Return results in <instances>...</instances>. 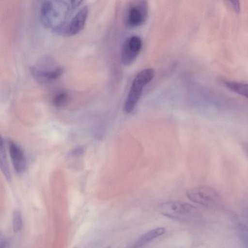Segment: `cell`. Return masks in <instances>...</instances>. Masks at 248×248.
<instances>
[{
	"label": "cell",
	"instance_id": "obj_1",
	"mask_svg": "<svg viewBox=\"0 0 248 248\" xmlns=\"http://www.w3.org/2000/svg\"><path fill=\"white\" fill-rule=\"evenodd\" d=\"M64 3L65 1L46 0L42 3L40 8V17L43 25L58 33L65 25L62 19V11L74 9L71 1H68L67 6L62 10Z\"/></svg>",
	"mask_w": 248,
	"mask_h": 248
},
{
	"label": "cell",
	"instance_id": "obj_2",
	"mask_svg": "<svg viewBox=\"0 0 248 248\" xmlns=\"http://www.w3.org/2000/svg\"><path fill=\"white\" fill-rule=\"evenodd\" d=\"M161 214L174 220L190 221L201 217L200 211L193 205L183 202H168L161 204L158 208Z\"/></svg>",
	"mask_w": 248,
	"mask_h": 248
},
{
	"label": "cell",
	"instance_id": "obj_3",
	"mask_svg": "<svg viewBox=\"0 0 248 248\" xmlns=\"http://www.w3.org/2000/svg\"><path fill=\"white\" fill-rule=\"evenodd\" d=\"M154 70L146 68L140 72L134 79L124 105L125 112H131L137 105L143 90V88L154 78Z\"/></svg>",
	"mask_w": 248,
	"mask_h": 248
},
{
	"label": "cell",
	"instance_id": "obj_4",
	"mask_svg": "<svg viewBox=\"0 0 248 248\" xmlns=\"http://www.w3.org/2000/svg\"><path fill=\"white\" fill-rule=\"evenodd\" d=\"M51 61L43 58L31 67V72L37 81L46 83L59 78L62 73L60 66L52 67Z\"/></svg>",
	"mask_w": 248,
	"mask_h": 248
},
{
	"label": "cell",
	"instance_id": "obj_5",
	"mask_svg": "<svg viewBox=\"0 0 248 248\" xmlns=\"http://www.w3.org/2000/svg\"><path fill=\"white\" fill-rule=\"evenodd\" d=\"M186 195L191 201L206 206L213 205L218 200L217 192L213 188L205 186L189 188L186 191Z\"/></svg>",
	"mask_w": 248,
	"mask_h": 248
},
{
	"label": "cell",
	"instance_id": "obj_6",
	"mask_svg": "<svg viewBox=\"0 0 248 248\" xmlns=\"http://www.w3.org/2000/svg\"><path fill=\"white\" fill-rule=\"evenodd\" d=\"M148 14V4L146 1L138 0L131 2L126 12V24L130 27H137L146 20Z\"/></svg>",
	"mask_w": 248,
	"mask_h": 248
},
{
	"label": "cell",
	"instance_id": "obj_7",
	"mask_svg": "<svg viewBox=\"0 0 248 248\" xmlns=\"http://www.w3.org/2000/svg\"><path fill=\"white\" fill-rule=\"evenodd\" d=\"M142 47L141 38L137 35L127 38L124 42L121 52V61L125 66L132 64L139 55Z\"/></svg>",
	"mask_w": 248,
	"mask_h": 248
},
{
	"label": "cell",
	"instance_id": "obj_8",
	"mask_svg": "<svg viewBox=\"0 0 248 248\" xmlns=\"http://www.w3.org/2000/svg\"><path fill=\"white\" fill-rule=\"evenodd\" d=\"M88 9L84 6L78 12L71 20L64 26L60 34L67 36L75 35L81 31L85 24L88 16Z\"/></svg>",
	"mask_w": 248,
	"mask_h": 248
},
{
	"label": "cell",
	"instance_id": "obj_9",
	"mask_svg": "<svg viewBox=\"0 0 248 248\" xmlns=\"http://www.w3.org/2000/svg\"><path fill=\"white\" fill-rule=\"evenodd\" d=\"M9 150L14 168L16 172L21 173L26 169V159L22 149L16 143L10 140Z\"/></svg>",
	"mask_w": 248,
	"mask_h": 248
},
{
	"label": "cell",
	"instance_id": "obj_10",
	"mask_svg": "<svg viewBox=\"0 0 248 248\" xmlns=\"http://www.w3.org/2000/svg\"><path fill=\"white\" fill-rule=\"evenodd\" d=\"M165 229L158 227L151 230L142 235L136 243V247H140L165 233Z\"/></svg>",
	"mask_w": 248,
	"mask_h": 248
},
{
	"label": "cell",
	"instance_id": "obj_11",
	"mask_svg": "<svg viewBox=\"0 0 248 248\" xmlns=\"http://www.w3.org/2000/svg\"><path fill=\"white\" fill-rule=\"evenodd\" d=\"M0 169L6 179L10 181L11 175L6 157L3 140L0 135Z\"/></svg>",
	"mask_w": 248,
	"mask_h": 248
},
{
	"label": "cell",
	"instance_id": "obj_12",
	"mask_svg": "<svg viewBox=\"0 0 248 248\" xmlns=\"http://www.w3.org/2000/svg\"><path fill=\"white\" fill-rule=\"evenodd\" d=\"M225 86L232 91L243 96L248 97V84L235 81H226Z\"/></svg>",
	"mask_w": 248,
	"mask_h": 248
},
{
	"label": "cell",
	"instance_id": "obj_13",
	"mask_svg": "<svg viewBox=\"0 0 248 248\" xmlns=\"http://www.w3.org/2000/svg\"><path fill=\"white\" fill-rule=\"evenodd\" d=\"M70 101V96L66 92H61L57 94L53 98L54 105L58 108L66 106Z\"/></svg>",
	"mask_w": 248,
	"mask_h": 248
},
{
	"label": "cell",
	"instance_id": "obj_14",
	"mask_svg": "<svg viewBox=\"0 0 248 248\" xmlns=\"http://www.w3.org/2000/svg\"><path fill=\"white\" fill-rule=\"evenodd\" d=\"M13 229L15 232L20 231L22 227V219L20 212L15 211L13 215Z\"/></svg>",
	"mask_w": 248,
	"mask_h": 248
},
{
	"label": "cell",
	"instance_id": "obj_15",
	"mask_svg": "<svg viewBox=\"0 0 248 248\" xmlns=\"http://www.w3.org/2000/svg\"><path fill=\"white\" fill-rule=\"evenodd\" d=\"M233 9L236 13H238L240 10V2L238 0H230L229 1Z\"/></svg>",
	"mask_w": 248,
	"mask_h": 248
},
{
	"label": "cell",
	"instance_id": "obj_16",
	"mask_svg": "<svg viewBox=\"0 0 248 248\" xmlns=\"http://www.w3.org/2000/svg\"><path fill=\"white\" fill-rule=\"evenodd\" d=\"M105 248H111L110 246H108V247H106Z\"/></svg>",
	"mask_w": 248,
	"mask_h": 248
}]
</instances>
